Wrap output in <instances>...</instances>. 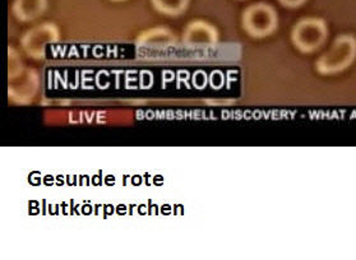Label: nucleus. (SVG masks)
Segmentation results:
<instances>
[{"mask_svg":"<svg viewBox=\"0 0 356 260\" xmlns=\"http://www.w3.org/2000/svg\"><path fill=\"white\" fill-rule=\"evenodd\" d=\"M243 27L253 38H266L277 29V13L271 6L257 3L245 9Z\"/></svg>","mask_w":356,"mask_h":260,"instance_id":"f257e3e1","label":"nucleus"},{"mask_svg":"<svg viewBox=\"0 0 356 260\" xmlns=\"http://www.w3.org/2000/svg\"><path fill=\"white\" fill-rule=\"evenodd\" d=\"M60 38V32L54 23H42L27 31L22 38L24 51L33 59L45 56L47 45L55 44Z\"/></svg>","mask_w":356,"mask_h":260,"instance_id":"f03ea898","label":"nucleus"},{"mask_svg":"<svg viewBox=\"0 0 356 260\" xmlns=\"http://www.w3.org/2000/svg\"><path fill=\"white\" fill-rule=\"evenodd\" d=\"M356 55V42L354 38L342 36L334 41L332 47L318 63V69L322 73H334L346 68Z\"/></svg>","mask_w":356,"mask_h":260,"instance_id":"7ed1b4c3","label":"nucleus"},{"mask_svg":"<svg viewBox=\"0 0 356 260\" xmlns=\"http://www.w3.org/2000/svg\"><path fill=\"white\" fill-rule=\"evenodd\" d=\"M291 38L299 50L304 53H312L325 42L327 29L321 19L307 18L296 23Z\"/></svg>","mask_w":356,"mask_h":260,"instance_id":"20e7f679","label":"nucleus"},{"mask_svg":"<svg viewBox=\"0 0 356 260\" xmlns=\"http://www.w3.org/2000/svg\"><path fill=\"white\" fill-rule=\"evenodd\" d=\"M217 41L218 32L216 27L202 19L192 21L183 32V44L191 49L211 47L216 45Z\"/></svg>","mask_w":356,"mask_h":260,"instance_id":"39448f33","label":"nucleus"},{"mask_svg":"<svg viewBox=\"0 0 356 260\" xmlns=\"http://www.w3.org/2000/svg\"><path fill=\"white\" fill-rule=\"evenodd\" d=\"M177 45V38L170 30L165 27H156L143 32L137 40L138 50H155L169 49Z\"/></svg>","mask_w":356,"mask_h":260,"instance_id":"423d86ee","label":"nucleus"},{"mask_svg":"<svg viewBox=\"0 0 356 260\" xmlns=\"http://www.w3.org/2000/svg\"><path fill=\"white\" fill-rule=\"evenodd\" d=\"M24 72L21 73L22 82H19V86L12 83L9 87L10 97L18 101L19 104H26V102L31 101L32 97L38 91V86H39L38 76L33 73V70H26V73Z\"/></svg>","mask_w":356,"mask_h":260,"instance_id":"0eeeda50","label":"nucleus"},{"mask_svg":"<svg viewBox=\"0 0 356 260\" xmlns=\"http://www.w3.org/2000/svg\"><path fill=\"white\" fill-rule=\"evenodd\" d=\"M47 8V0H15L13 15L21 22H30L44 15Z\"/></svg>","mask_w":356,"mask_h":260,"instance_id":"6e6552de","label":"nucleus"},{"mask_svg":"<svg viewBox=\"0 0 356 260\" xmlns=\"http://www.w3.org/2000/svg\"><path fill=\"white\" fill-rule=\"evenodd\" d=\"M151 3L159 13L171 17L183 15L189 6V0H151Z\"/></svg>","mask_w":356,"mask_h":260,"instance_id":"1a4fd4ad","label":"nucleus"},{"mask_svg":"<svg viewBox=\"0 0 356 260\" xmlns=\"http://www.w3.org/2000/svg\"><path fill=\"white\" fill-rule=\"evenodd\" d=\"M22 72H24V67H22V63H21V58L18 56V54L13 49H10V53H9V79H15Z\"/></svg>","mask_w":356,"mask_h":260,"instance_id":"9d476101","label":"nucleus"},{"mask_svg":"<svg viewBox=\"0 0 356 260\" xmlns=\"http://www.w3.org/2000/svg\"><path fill=\"white\" fill-rule=\"evenodd\" d=\"M304 1L305 0H280V3L287 8L299 7V6H302Z\"/></svg>","mask_w":356,"mask_h":260,"instance_id":"9b49d317","label":"nucleus"},{"mask_svg":"<svg viewBox=\"0 0 356 260\" xmlns=\"http://www.w3.org/2000/svg\"><path fill=\"white\" fill-rule=\"evenodd\" d=\"M113 1H124V0H113Z\"/></svg>","mask_w":356,"mask_h":260,"instance_id":"f8f14e48","label":"nucleus"}]
</instances>
